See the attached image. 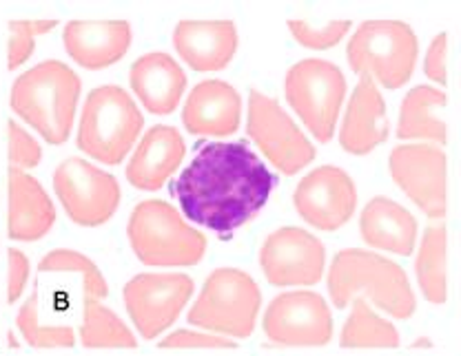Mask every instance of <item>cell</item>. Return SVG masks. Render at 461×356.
<instances>
[{"label": "cell", "mask_w": 461, "mask_h": 356, "mask_svg": "<svg viewBox=\"0 0 461 356\" xmlns=\"http://www.w3.org/2000/svg\"><path fill=\"white\" fill-rule=\"evenodd\" d=\"M129 244L144 266L189 268L206 254V237L169 201L147 200L133 209L127 226Z\"/></svg>", "instance_id": "cell-4"}, {"label": "cell", "mask_w": 461, "mask_h": 356, "mask_svg": "<svg viewBox=\"0 0 461 356\" xmlns=\"http://www.w3.org/2000/svg\"><path fill=\"white\" fill-rule=\"evenodd\" d=\"M7 233L14 242H38L56 224V206L36 177L9 166Z\"/></svg>", "instance_id": "cell-20"}, {"label": "cell", "mask_w": 461, "mask_h": 356, "mask_svg": "<svg viewBox=\"0 0 461 356\" xmlns=\"http://www.w3.org/2000/svg\"><path fill=\"white\" fill-rule=\"evenodd\" d=\"M353 29L350 21H330L326 25H313L309 21H291L288 31L293 33L297 45L306 47L313 51H326L338 47Z\"/></svg>", "instance_id": "cell-31"}, {"label": "cell", "mask_w": 461, "mask_h": 356, "mask_svg": "<svg viewBox=\"0 0 461 356\" xmlns=\"http://www.w3.org/2000/svg\"><path fill=\"white\" fill-rule=\"evenodd\" d=\"M326 286L339 310L359 295L395 319H411L417 310L415 292L403 268L371 250H339L330 262Z\"/></svg>", "instance_id": "cell-3"}, {"label": "cell", "mask_w": 461, "mask_h": 356, "mask_svg": "<svg viewBox=\"0 0 461 356\" xmlns=\"http://www.w3.org/2000/svg\"><path fill=\"white\" fill-rule=\"evenodd\" d=\"M41 272H76L83 279V299H107L109 286L100 268L78 250L58 248L47 253L38 263Z\"/></svg>", "instance_id": "cell-28"}, {"label": "cell", "mask_w": 461, "mask_h": 356, "mask_svg": "<svg viewBox=\"0 0 461 356\" xmlns=\"http://www.w3.org/2000/svg\"><path fill=\"white\" fill-rule=\"evenodd\" d=\"M388 133L391 124L382 91L368 76H359V83L346 104L339 144L350 156H368L379 144L386 142Z\"/></svg>", "instance_id": "cell-19"}, {"label": "cell", "mask_w": 461, "mask_h": 356, "mask_svg": "<svg viewBox=\"0 0 461 356\" xmlns=\"http://www.w3.org/2000/svg\"><path fill=\"white\" fill-rule=\"evenodd\" d=\"M162 350H235L233 339L200 330H176L158 343Z\"/></svg>", "instance_id": "cell-33"}, {"label": "cell", "mask_w": 461, "mask_h": 356, "mask_svg": "<svg viewBox=\"0 0 461 356\" xmlns=\"http://www.w3.org/2000/svg\"><path fill=\"white\" fill-rule=\"evenodd\" d=\"M186 156L182 133L169 124H156L136 144L127 162V182L138 191H160L176 175Z\"/></svg>", "instance_id": "cell-17"}, {"label": "cell", "mask_w": 461, "mask_h": 356, "mask_svg": "<svg viewBox=\"0 0 461 356\" xmlns=\"http://www.w3.org/2000/svg\"><path fill=\"white\" fill-rule=\"evenodd\" d=\"M38 290L33 292L29 299L23 303L18 310L16 325L21 330L23 339L27 341L32 348L54 350V348H74L76 345V332L69 325H45L41 321V307H38Z\"/></svg>", "instance_id": "cell-29"}, {"label": "cell", "mask_w": 461, "mask_h": 356, "mask_svg": "<svg viewBox=\"0 0 461 356\" xmlns=\"http://www.w3.org/2000/svg\"><path fill=\"white\" fill-rule=\"evenodd\" d=\"M424 74L435 85L448 83V33H437L424 56Z\"/></svg>", "instance_id": "cell-34"}, {"label": "cell", "mask_w": 461, "mask_h": 356, "mask_svg": "<svg viewBox=\"0 0 461 356\" xmlns=\"http://www.w3.org/2000/svg\"><path fill=\"white\" fill-rule=\"evenodd\" d=\"M388 173L408 200L430 219L448 210V157L435 144H400L388 156Z\"/></svg>", "instance_id": "cell-12"}, {"label": "cell", "mask_w": 461, "mask_h": 356, "mask_svg": "<svg viewBox=\"0 0 461 356\" xmlns=\"http://www.w3.org/2000/svg\"><path fill=\"white\" fill-rule=\"evenodd\" d=\"M293 204L306 224L321 233H333L355 215L357 186L344 168L317 166L295 186Z\"/></svg>", "instance_id": "cell-15"}, {"label": "cell", "mask_w": 461, "mask_h": 356, "mask_svg": "<svg viewBox=\"0 0 461 356\" xmlns=\"http://www.w3.org/2000/svg\"><path fill=\"white\" fill-rule=\"evenodd\" d=\"M182 124L191 136H233L242 124V95L224 80L198 83L182 109Z\"/></svg>", "instance_id": "cell-16"}, {"label": "cell", "mask_w": 461, "mask_h": 356, "mask_svg": "<svg viewBox=\"0 0 461 356\" xmlns=\"http://www.w3.org/2000/svg\"><path fill=\"white\" fill-rule=\"evenodd\" d=\"M262 292L251 274L238 268H218L206 277L189 310V324L220 336L247 339L256 330Z\"/></svg>", "instance_id": "cell-7"}, {"label": "cell", "mask_w": 461, "mask_h": 356, "mask_svg": "<svg viewBox=\"0 0 461 356\" xmlns=\"http://www.w3.org/2000/svg\"><path fill=\"white\" fill-rule=\"evenodd\" d=\"M58 27V21L45 18V21H12L9 22V47L7 65L9 69H18L32 58L36 49V38L45 36L51 29Z\"/></svg>", "instance_id": "cell-30"}, {"label": "cell", "mask_w": 461, "mask_h": 356, "mask_svg": "<svg viewBox=\"0 0 461 356\" xmlns=\"http://www.w3.org/2000/svg\"><path fill=\"white\" fill-rule=\"evenodd\" d=\"M247 133L262 156L285 175H297L315 160V147L276 98L253 89L249 93Z\"/></svg>", "instance_id": "cell-9"}, {"label": "cell", "mask_w": 461, "mask_h": 356, "mask_svg": "<svg viewBox=\"0 0 461 356\" xmlns=\"http://www.w3.org/2000/svg\"><path fill=\"white\" fill-rule=\"evenodd\" d=\"M262 330L277 345L321 348L333 339V315L321 295L313 290H293L268 303Z\"/></svg>", "instance_id": "cell-13"}, {"label": "cell", "mask_w": 461, "mask_h": 356, "mask_svg": "<svg viewBox=\"0 0 461 356\" xmlns=\"http://www.w3.org/2000/svg\"><path fill=\"white\" fill-rule=\"evenodd\" d=\"M350 303H353V310H350L348 319H346L342 328V336H339L342 348L391 350L400 345V330L391 321L375 315L371 303L364 299V297H357V299Z\"/></svg>", "instance_id": "cell-26"}, {"label": "cell", "mask_w": 461, "mask_h": 356, "mask_svg": "<svg viewBox=\"0 0 461 356\" xmlns=\"http://www.w3.org/2000/svg\"><path fill=\"white\" fill-rule=\"evenodd\" d=\"M273 189L276 175L244 139L206 142L171 182L182 215L220 237L256 219Z\"/></svg>", "instance_id": "cell-1"}, {"label": "cell", "mask_w": 461, "mask_h": 356, "mask_svg": "<svg viewBox=\"0 0 461 356\" xmlns=\"http://www.w3.org/2000/svg\"><path fill=\"white\" fill-rule=\"evenodd\" d=\"M446 250H448L446 226H429L417 248L415 272L421 295L435 306H441L448 299V274H446L448 253Z\"/></svg>", "instance_id": "cell-25"}, {"label": "cell", "mask_w": 461, "mask_h": 356, "mask_svg": "<svg viewBox=\"0 0 461 356\" xmlns=\"http://www.w3.org/2000/svg\"><path fill=\"white\" fill-rule=\"evenodd\" d=\"M238 27L230 21H182L173 29V47L194 71H222L238 54Z\"/></svg>", "instance_id": "cell-18"}, {"label": "cell", "mask_w": 461, "mask_h": 356, "mask_svg": "<svg viewBox=\"0 0 461 356\" xmlns=\"http://www.w3.org/2000/svg\"><path fill=\"white\" fill-rule=\"evenodd\" d=\"M259 266L271 286H315L326 271V248L309 230L285 226L264 239Z\"/></svg>", "instance_id": "cell-14"}, {"label": "cell", "mask_w": 461, "mask_h": 356, "mask_svg": "<svg viewBox=\"0 0 461 356\" xmlns=\"http://www.w3.org/2000/svg\"><path fill=\"white\" fill-rule=\"evenodd\" d=\"M346 89L342 69L320 58L295 62L285 78L286 102L320 144H329L335 136Z\"/></svg>", "instance_id": "cell-8"}, {"label": "cell", "mask_w": 461, "mask_h": 356, "mask_svg": "<svg viewBox=\"0 0 461 356\" xmlns=\"http://www.w3.org/2000/svg\"><path fill=\"white\" fill-rule=\"evenodd\" d=\"M54 191L67 218L85 228L107 224L120 206V184L112 173L85 157H67L54 173Z\"/></svg>", "instance_id": "cell-10"}, {"label": "cell", "mask_w": 461, "mask_h": 356, "mask_svg": "<svg viewBox=\"0 0 461 356\" xmlns=\"http://www.w3.org/2000/svg\"><path fill=\"white\" fill-rule=\"evenodd\" d=\"M446 104L448 98L437 86L420 85L408 91L400 107L397 138L406 142L444 147L448 142V127L444 120Z\"/></svg>", "instance_id": "cell-24"}, {"label": "cell", "mask_w": 461, "mask_h": 356, "mask_svg": "<svg viewBox=\"0 0 461 356\" xmlns=\"http://www.w3.org/2000/svg\"><path fill=\"white\" fill-rule=\"evenodd\" d=\"M133 31L127 21H71L62 33L67 54L91 71L107 69L131 49Z\"/></svg>", "instance_id": "cell-21"}, {"label": "cell", "mask_w": 461, "mask_h": 356, "mask_svg": "<svg viewBox=\"0 0 461 356\" xmlns=\"http://www.w3.org/2000/svg\"><path fill=\"white\" fill-rule=\"evenodd\" d=\"M83 80L60 60H45L14 80V113L27 122L47 144L60 147L71 136Z\"/></svg>", "instance_id": "cell-2"}, {"label": "cell", "mask_w": 461, "mask_h": 356, "mask_svg": "<svg viewBox=\"0 0 461 356\" xmlns=\"http://www.w3.org/2000/svg\"><path fill=\"white\" fill-rule=\"evenodd\" d=\"M420 40L408 22L366 21L350 36L346 58L355 74L395 91L415 74Z\"/></svg>", "instance_id": "cell-6"}, {"label": "cell", "mask_w": 461, "mask_h": 356, "mask_svg": "<svg viewBox=\"0 0 461 356\" xmlns=\"http://www.w3.org/2000/svg\"><path fill=\"white\" fill-rule=\"evenodd\" d=\"M144 115L136 100L118 85L95 86L85 100L76 144L103 165H120L140 139Z\"/></svg>", "instance_id": "cell-5"}, {"label": "cell", "mask_w": 461, "mask_h": 356, "mask_svg": "<svg viewBox=\"0 0 461 356\" xmlns=\"http://www.w3.org/2000/svg\"><path fill=\"white\" fill-rule=\"evenodd\" d=\"M359 230L371 248L408 257L415 250L420 224L411 210L391 197H373L359 215Z\"/></svg>", "instance_id": "cell-23"}, {"label": "cell", "mask_w": 461, "mask_h": 356, "mask_svg": "<svg viewBox=\"0 0 461 356\" xmlns=\"http://www.w3.org/2000/svg\"><path fill=\"white\" fill-rule=\"evenodd\" d=\"M129 85L149 113L169 115L180 107L186 91V74L173 56L151 51L133 62L129 69Z\"/></svg>", "instance_id": "cell-22"}, {"label": "cell", "mask_w": 461, "mask_h": 356, "mask_svg": "<svg viewBox=\"0 0 461 356\" xmlns=\"http://www.w3.org/2000/svg\"><path fill=\"white\" fill-rule=\"evenodd\" d=\"M7 147H9V166L29 171L42 162V147L25 127L9 120L7 122Z\"/></svg>", "instance_id": "cell-32"}, {"label": "cell", "mask_w": 461, "mask_h": 356, "mask_svg": "<svg viewBox=\"0 0 461 356\" xmlns=\"http://www.w3.org/2000/svg\"><path fill=\"white\" fill-rule=\"evenodd\" d=\"M7 301L16 303L25 292L29 272H32V263H29V257L23 250L9 248L7 253Z\"/></svg>", "instance_id": "cell-35"}, {"label": "cell", "mask_w": 461, "mask_h": 356, "mask_svg": "<svg viewBox=\"0 0 461 356\" xmlns=\"http://www.w3.org/2000/svg\"><path fill=\"white\" fill-rule=\"evenodd\" d=\"M195 283L182 272H142L124 283L122 301L142 339H156L177 321Z\"/></svg>", "instance_id": "cell-11"}, {"label": "cell", "mask_w": 461, "mask_h": 356, "mask_svg": "<svg viewBox=\"0 0 461 356\" xmlns=\"http://www.w3.org/2000/svg\"><path fill=\"white\" fill-rule=\"evenodd\" d=\"M78 339L85 348H136L138 339L122 319L98 299H83Z\"/></svg>", "instance_id": "cell-27"}]
</instances>
